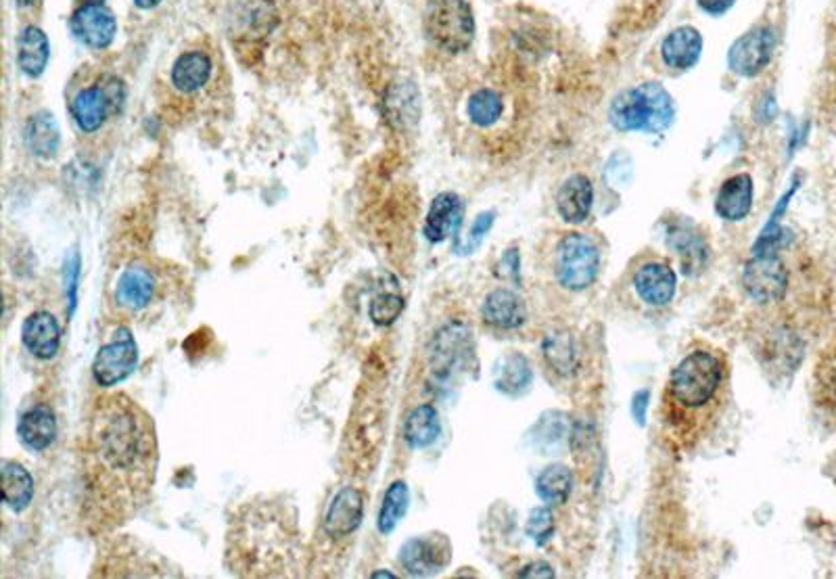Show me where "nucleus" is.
I'll list each match as a JSON object with an SVG mask.
<instances>
[{
    "instance_id": "obj_33",
    "label": "nucleus",
    "mask_w": 836,
    "mask_h": 579,
    "mask_svg": "<svg viewBox=\"0 0 836 579\" xmlns=\"http://www.w3.org/2000/svg\"><path fill=\"white\" fill-rule=\"evenodd\" d=\"M504 115V99L494 88H479L469 97L467 118L477 128H492Z\"/></svg>"
},
{
    "instance_id": "obj_11",
    "label": "nucleus",
    "mask_w": 836,
    "mask_h": 579,
    "mask_svg": "<svg viewBox=\"0 0 836 579\" xmlns=\"http://www.w3.org/2000/svg\"><path fill=\"white\" fill-rule=\"evenodd\" d=\"M452 559V544L446 536L429 534L408 540L400 550L402 567L414 577H429L444 571Z\"/></svg>"
},
{
    "instance_id": "obj_12",
    "label": "nucleus",
    "mask_w": 836,
    "mask_h": 579,
    "mask_svg": "<svg viewBox=\"0 0 836 579\" xmlns=\"http://www.w3.org/2000/svg\"><path fill=\"white\" fill-rule=\"evenodd\" d=\"M364 519V492L354 485L341 488L324 513L322 531L331 540H345L354 536Z\"/></svg>"
},
{
    "instance_id": "obj_23",
    "label": "nucleus",
    "mask_w": 836,
    "mask_h": 579,
    "mask_svg": "<svg viewBox=\"0 0 836 579\" xmlns=\"http://www.w3.org/2000/svg\"><path fill=\"white\" fill-rule=\"evenodd\" d=\"M533 370L521 352H508L494 364V387L508 398H521L531 389Z\"/></svg>"
},
{
    "instance_id": "obj_43",
    "label": "nucleus",
    "mask_w": 836,
    "mask_h": 579,
    "mask_svg": "<svg viewBox=\"0 0 836 579\" xmlns=\"http://www.w3.org/2000/svg\"><path fill=\"white\" fill-rule=\"evenodd\" d=\"M134 5L141 9H155L157 5H161V0H134Z\"/></svg>"
},
{
    "instance_id": "obj_8",
    "label": "nucleus",
    "mask_w": 836,
    "mask_h": 579,
    "mask_svg": "<svg viewBox=\"0 0 836 579\" xmlns=\"http://www.w3.org/2000/svg\"><path fill=\"white\" fill-rule=\"evenodd\" d=\"M776 32L770 26H755L734 40L728 51V69L738 78H757L776 55Z\"/></svg>"
},
{
    "instance_id": "obj_36",
    "label": "nucleus",
    "mask_w": 836,
    "mask_h": 579,
    "mask_svg": "<svg viewBox=\"0 0 836 579\" xmlns=\"http://www.w3.org/2000/svg\"><path fill=\"white\" fill-rule=\"evenodd\" d=\"M525 531L538 546H544L554 536V515L550 508L548 506L533 508V511L529 513Z\"/></svg>"
},
{
    "instance_id": "obj_32",
    "label": "nucleus",
    "mask_w": 836,
    "mask_h": 579,
    "mask_svg": "<svg viewBox=\"0 0 836 579\" xmlns=\"http://www.w3.org/2000/svg\"><path fill=\"white\" fill-rule=\"evenodd\" d=\"M573 492V473L565 465H550L536 479V494L548 506L565 504Z\"/></svg>"
},
{
    "instance_id": "obj_27",
    "label": "nucleus",
    "mask_w": 836,
    "mask_h": 579,
    "mask_svg": "<svg viewBox=\"0 0 836 579\" xmlns=\"http://www.w3.org/2000/svg\"><path fill=\"white\" fill-rule=\"evenodd\" d=\"M441 433L439 412L433 404L416 406L404 423V439L412 450H425L433 446Z\"/></svg>"
},
{
    "instance_id": "obj_2",
    "label": "nucleus",
    "mask_w": 836,
    "mask_h": 579,
    "mask_svg": "<svg viewBox=\"0 0 836 579\" xmlns=\"http://www.w3.org/2000/svg\"><path fill=\"white\" fill-rule=\"evenodd\" d=\"M728 391L726 360L709 347H694L669 373L661 423L665 437L680 448L703 439L722 414Z\"/></svg>"
},
{
    "instance_id": "obj_25",
    "label": "nucleus",
    "mask_w": 836,
    "mask_h": 579,
    "mask_svg": "<svg viewBox=\"0 0 836 579\" xmlns=\"http://www.w3.org/2000/svg\"><path fill=\"white\" fill-rule=\"evenodd\" d=\"M49 57H51V44L40 28L28 26L21 32L19 42H17V61L23 74H26L28 78H40L44 74L46 65H49Z\"/></svg>"
},
{
    "instance_id": "obj_45",
    "label": "nucleus",
    "mask_w": 836,
    "mask_h": 579,
    "mask_svg": "<svg viewBox=\"0 0 836 579\" xmlns=\"http://www.w3.org/2000/svg\"><path fill=\"white\" fill-rule=\"evenodd\" d=\"M82 3H84V5H103L105 0H82Z\"/></svg>"
},
{
    "instance_id": "obj_4",
    "label": "nucleus",
    "mask_w": 836,
    "mask_h": 579,
    "mask_svg": "<svg viewBox=\"0 0 836 579\" xmlns=\"http://www.w3.org/2000/svg\"><path fill=\"white\" fill-rule=\"evenodd\" d=\"M427 34L446 53H464L475 40V15L469 0H433Z\"/></svg>"
},
{
    "instance_id": "obj_39",
    "label": "nucleus",
    "mask_w": 836,
    "mask_h": 579,
    "mask_svg": "<svg viewBox=\"0 0 836 579\" xmlns=\"http://www.w3.org/2000/svg\"><path fill=\"white\" fill-rule=\"evenodd\" d=\"M648 404H650V389H640L634 393V400H632V416L636 425L644 427L646 425V412H648Z\"/></svg>"
},
{
    "instance_id": "obj_44",
    "label": "nucleus",
    "mask_w": 836,
    "mask_h": 579,
    "mask_svg": "<svg viewBox=\"0 0 836 579\" xmlns=\"http://www.w3.org/2000/svg\"><path fill=\"white\" fill-rule=\"evenodd\" d=\"M15 3L21 5V7H32L36 3V0H15Z\"/></svg>"
},
{
    "instance_id": "obj_35",
    "label": "nucleus",
    "mask_w": 836,
    "mask_h": 579,
    "mask_svg": "<svg viewBox=\"0 0 836 579\" xmlns=\"http://www.w3.org/2000/svg\"><path fill=\"white\" fill-rule=\"evenodd\" d=\"M404 306H406L404 295H400L398 291H381L379 295L373 297V301H370L368 314H370V320L379 324V327H389V324H393L402 316Z\"/></svg>"
},
{
    "instance_id": "obj_20",
    "label": "nucleus",
    "mask_w": 836,
    "mask_h": 579,
    "mask_svg": "<svg viewBox=\"0 0 836 579\" xmlns=\"http://www.w3.org/2000/svg\"><path fill=\"white\" fill-rule=\"evenodd\" d=\"M755 187L749 174H734L722 182L715 197V212L726 222H742L753 210Z\"/></svg>"
},
{
    "instance_id": "obj_21",
    "label": "nucleus",
    "mask_w": 836,
    "mask_h": 579,
    "mask_svg": "<svg viewBox=\"0 0 836 579\" xmlns=\"http://www.w3.org/2000/svg\"><path fill=\"white\" fill-rule=\"evenodd\" d=\"M594 184L586 174H573L556 193V212L567 224H584L592 214Z\"/></svg>"
},
{
    "instance_id": "obj_6",
    "label": "nucleus",
    "mask_w": 836,
    "mask_h": 579,
    "mask_svg": "<svg viewBox=\"0 0 836 579\" xmlns=\"http://www.w3.org/2000/svg\"><path fill=\"white\" fill-rule=\"evenodd\" d=\"M126 103L122 80L107 76L97 86L82 88L72 101V118L82 134L99 132L111 115L120 113Z\"/></svg>"
},
{
    "instance_id": "obj_18",
    "label": "nucleus",
    "mask_w": 836,
    "mask_h": 579,
    "mask_svg": "<svg viewBox=\"0 0 836 579\" xmlns=\"http://www.w3.org/2000/svg\"><path fill=\"white\" fill-rule=\"evenodd\" d=\"M481 318L485 324H490L492 329L498 331L519 329L527 320L525 301L510 289H494L483 299Z\"/></svg>"
},
{
    "instance_id": "obj_31",
    "label": "nucleus",
    "mask_w": 836,
    "mask_h": 579,
    "mask_svg": "<svg viewBox=\"0 0 836 579\" xmlns=\"http://www.w3.org/2000/svg\"><path fill=\"white\" fill-rule=\"evenodd\" d=\"M814 389L820 410L836 423V343L820 358Z\"/></svg>"
},
{
    "instance_id": "obj_40",
    "label": "nucleus",
    "mask_w": 836,
    "mask_h": 579,
    "mask_svg": "<svg viewBox=\"0 0 836 579\" xmlns=\"http://www.w3.org/2000/svg\"><path fill=\"white\" fill-rule=\"evenodd\" d=\"M696 5L705 15L722 17L736 5V0H696Z\"/></svg>"
},
{
    "instance_id": "obj_19",
    "label": "nucleus",
    "mask_w": 836,
    "mask_h": 579,
    "mask_svg": "<svg viewBox=\"0 0 836 579\" xmlns=\"http://www.w3.org/2000/svg\"><path fill=\"white\" fill-rule=\"evenodd\" d=\"M17 437L32 452L49 450L57 439V419L53 408L46 404L30 406L19 416Z\"/></svg>"
},
{
    "instance_id": "obj_46",
    "label": "nucleus",
    "mask_w": 836,
    "mask_h": 579,
    "mask_svg": "<svg viewBox=\"0 0 836 579\" xmlns=\"http://www.w3.org/2000/svg\"><path fill=\"white\" fill-rule=\"evenodd\" d=\"M373 577H393V573H389V571H377V573H373Z\"/></svg>"
},
{
    "instance_id": "obj_29",
    "label": "nucleus",
    "mask_w": 836,
    "mask_h": 579,
    "mask_svg": "<svg viewBox=\"0 0 836 579\" xmlns=\"http://www.w3.org/2000/svg\"><path fill=\"white\" fill-rule=\"evenodd\" d=\"M212 78V61L201 51L184 53L172 67V84L180 92H197Z\"/></svg>"
},
{
    "instance_id": "obj_22",
    "label": "nucleus",
    "mask_w": 836,
    "mask_h": 579,
    "mask_svg": "<svg viewBox=\"0 0 836 579\" xmlns=\"http://www.w3.org/2000/svg\"><path fill=\"white\" fill-rule=\"evenodd\" d=\"M464 203L456 193H439L425 218L423 233L431 243H444L446 239L454 237L462 224Z\"/></svg>"
},
{
    "instance_id": "obj_16",
    "label": "nucleus",
    "mask_w": 836,
    "mask_h": 579,
    "mask_svg": "<svg viewBox=\"0 0 836 579\" xmlns=\"http://www.w3.org/2000/svg\"><path fill=\"white\" fill-rule=\"evenodd\" d=\"M659 55L671 72H688L701 61L703 36L694 26H680L663 38Z\"/></svg>"
},
{
    "instance_id": "obj_41",
    "label": "nucleus",
    "mask_w": 836,
    "mask_h": 579,
    "mask_svg": "<svg viewBox=\"0 0 836 579\" xmlns=\"http://www.w3.org/2000/svg\"><path fill=\"white\" fill-rule=\"evenodd\" d=\"M755 115H757V120L759 122H770L774 115H776V101H774V95H765L761 101H759V105H757V111H755Z\"/></svg>"
},
{
    "instance_id": "obj_30",
    "label": "nucleus",
    "mask_w": 836,
    "mask_h": 579,
    "mask_svg": "<svg viewBox=\"0 0 836 579\" xmlns=\"http://www.w3.org/2000/svg\"><path fill=\"white\" fill-rule=\"evenodd\" d=\"M542 352H544L546 364L554 370L556 375H561V377L573 375V370L577 368V347H575V339L571 333L567 331L550 333L542 343Z\"/></svg>"
},
{
    "instance_id": "obj_13",
    "label": "nucleus",
    "mask_w": 836,
    "mask_h": 579,
    "mask_svg": "<svg viewBox=\"0 0 836 579\" xmlns=\"http://www.w3.org/2000/svg\"><path fill=\"white\" fill-rule=\"evenodd\" d=\"M159 291V279L153 268L145 264H132L122 270L115 281L113 299L122 310L141 312L147 310Z\"/></svg>"
},
{
    "instance_id": "obj_28",
    "label": "nucleus",
    "mask_w": 836,
    "mask_h": 579,
    "mask_svg": "<svg viewBox=\"0 0 836 579\" xmlns=\"http://www.w3.org/2000/svg\"><path fill=\"white\" fill-rule=\"evenodd\" d=\"M3 498L13 513H21L32 504L34 477L17 460H3Z\"/></svg>"
},
{
    "instance_id": "obj_26",
    "label": "nucleus",
    "mask_w": 836,
    "mask_h": 579,
    "mask_svg": "<svg viewBox=\"0 0 836 579\" xmlns=\"http://www.w3.org/2000/svg\"><path fill=\"white\" fill-rule=\"evenodd\" d=\"M23 138H26V147L32 155L40 159L57 157L61 145V132L55 122V115L49 111H40L32 115Z\"/></svg>"
},
{
    "instance_id": "obj_5",
    "label": "nucleus",
    "mask_w": 836,
    "mask_h": 579,
    "mask_svg": "<svg viewBox=\"0 0 836 579\" xmlns=\"http://www.w3.org/2000/svg\"><path fill=\"white\" fill-rule=\"evenodd\" d=\"M600 268V251L596 243L582 235L569 233L556 247V281L569 291H584L594 285Z\"/></svg>"
},
{
    "instance_id": "obj_42",
    "label": "nucleus",
    "mask_w": 836,
    "mask_h": 579,
    "mask_svg": "<svg viewBox=\"0 0 836 579\" xmlns=\"http://www.w3.org/2000/svg\"><path fill=\"white\" fill-rule=\"evenodd\" d=\"M521 577H554V571L548 563L544 561H536L525 567V571H521Z\"/></svg>"
},
{
    "instance_id": "obj_15",
    "label": "nucleus",
    "mask_w": 836,
    "mask_h": 579,
    "mask_svg": "<svg viewBox=\"0 0 836 579\" xmlns=\"http://www.w3.org/2000/svg\"><path fill=\"white\" fill-rule=\"evenodd\" d=\"M69 28L88 49L103 51L118 34V21L105 5H82L72 15Z\"/></svg>"
},
{
    "instance_id": "obj_38",
    "label": "nucleus",
    "mask_w": 836,
    "mask_h": 579,
    "mask_svg": "<svg viewBox=\"0 0 836 579\" xmlns=\"http://www.w3.org/2000/svg\"><path fill=\"white\" fill-rule=\"evenodd\" d=\"M494 220H496V214H494V212H483V214H479V216H477V220L473 222L471 230H469L467 243H464V245L460 247V251H462V253H471L473 249H477V247L481 245V241L485 239V235L490 233V230H492Z\"/></svg>"
},
{
    "instance_id": "obj_3",
    "label": "nucleus",
    "mask_w": 836,
    "mask_h": 579,
    "mask_svg": "<svg viewBox=\"0 0 836 579\" xmlns=\"http://www.w3.org/2000/svg\"><path fill=\"white\" fill-rule=\"evenodd\" d=\"M676 118V103L659 82L625 88L611 101L609 122L617 132L661 134Z\"/></svg>"
},
{
    "instance_id": "obj_14",
    "label": "nucleus",
    "mask_w": 836,
    "mask_h": 579,
    "mask_svg": "<svg viewBox=\"0 0 836 579\" xmlns=\"http://www.w3.org/2000/svg\"><path fill=\"white\" fill-rule=\"evenodd\" d=\"M632 285L636 295L650 308L669 306L678 291V276L667 262L650 260L634 270Z\"/></svg>"
},
{
    "instance_id": "obj_17",
    "label": "nucleus",
    "mask_w": 836,
    "mask_h": 579,
    "mask_svg": "<svg viewBox=\"0 0 836 579\" xmlns=\"http://www.w3.org/2000/svg\"><path fill=\"white\" fill-rule=\"evenodd\" d=\"M21 341L34 358H55L61 347V327L57 318L44 310L30 314L21 327Z\"/></svg>"
},
{
    "instance_id": "obj_24",
    "label": "nucleus",
    "mask_w": 836,
    "mask_h": 579,
    "mask_svg": "<svg viewBox=\"0 0 836 579\" xmlns=\"http://www.w3.org/2000/svg\"><path fill=\"white\" fill-rule=\"evenodd\" d=\"M669 249L676 251L686 274H699L707 264V243L688 224H676L667 233Z\"/></svg>"
},
{
    "instance_id": "obj_1",
    "label": "nucleus",
    "mask_w": 836,
    "mask_h": 579,
    "mask_svg": "<svg viewBox=\"0 0 836 579\" xmlns=\"http://www.w3.org/2000/svg\"><path fill=\"white\" fill-rule=\"evenodd\" d=\"M159 448L153 419L126 393H109L92 406L84 450V485L105 519L126 521L145 506L157 475Z\"/></svg>"
},
{
    "instance_id": "obj_10",
    "label": "nucleus",
    "mask_w": 836,
    "mask_h": 579,
    "mask_svg": "<svg viewBox=\"0 0 836 579\" xmlns=\"http://www.w3.org/2000/svg\"><path fill=\"white\" fill-rule=\"evenodd\" d=\"M742 285L759 304H776L788 289V272L776 253H753L742 272Z\"/></svg>"
},
{
    "instance_id": "obj_34",
    "label": "nucleus",
    "mask_w": 836,
    "mask_h": 579,
    "mask_svg": "<svg viewBox=\"0 0 836 579\" xmlns=\"http://www.w3.org/2000/svg\"><path fill=\"white\" fill-rule=\"evenodd\" d=\"M408 504H410V490L406 481H393L389 485V490L385 492L379 519H377V529L381 536H389L391 531L400 525V521L408 513Z\"/></svg>"
},
{
    "instance_id": "obj_7",
    "label": "nucleus",
    "mask_w": 836,
    "mask_h": 579,
    "mask_svg": "<svg viewBox=\"0 0 836 579\" xmlns=\"http://www.w3.org/2000/svg\"><path fill=\"white\" fill-rule=\"evenodd\" d=\"M473 354V337L462 322H450L437 331L429 347V373L435 383H450Z\"/></svg>"
},
{
    "instance_id": "obj_9",
    "label": "nucleus",
    "mask_w": 836,
    "mask_h": 579,
    "mask_svg": "<svg viewBox=\"0 0 836 579\" xmlns=\"http://www.w3.org/2000/svg\"><path fill=\"white\" fill-rule=\"evenodd\" d=\"M138 366V347L128 329H118L113 337L99 347L92 362V379L99 387H113L124 383Z\"/></svg>"
},
{
    "instance_id": "obj_37",
    "label": "nucleus",
    "mask_w": 836,
    "mask_h": 579,
    "mask_svg": "<svg viewBox=\"0 0 836 579\" xmlns=\"http://www.w3.org/2000/svg\"><path fill=\"white\" fill-rule=\"evenodd\" d=\"M82 260H80V253L72 251L69 256L65 258V295L69 301V316L74 314L76 304H78V283H80V274H82Z\"/></svg>"
}]
</instances>
